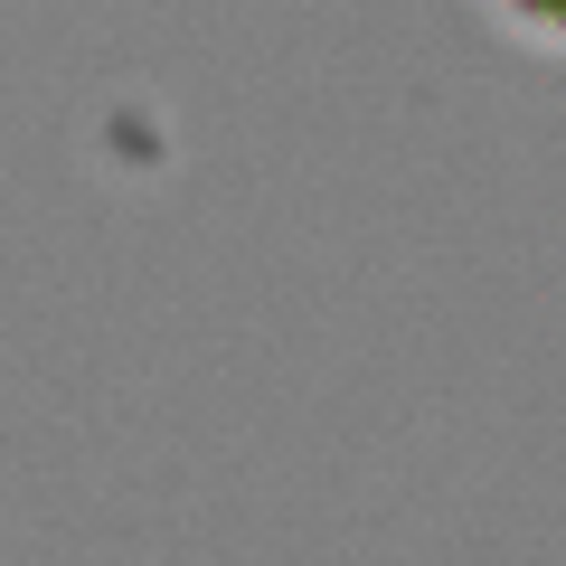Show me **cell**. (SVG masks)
Instances as JSON below:
<instances>
[{
	"mask_svg": "<svg viewBox=\"0 0 566 566\" xmlns=\"http://www.w3.org/2000/svg\"><path fill=\"white\" fill-rule=\"evenodd\" d=\"M528 20H547V29H566V0H520Z\"/></svg>",
	"mask_w": 566,
	"mask_h": 566,
	"instance_id": "1",
	"label": "cell"
}]
</instances>
